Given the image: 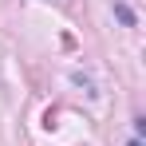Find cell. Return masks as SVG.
Wrapping results in <instances>:
<instances>
[{
  "label": "cell",
  "mask_w": 146,
  "mask_h": 146,
  "mask_svg": "<svg viewBox=\"0 0 146 146\" xmlns=\"http://www.w3.org/2000/svg\"><path fill=\"white\" fill-rule=\"evenodd\" d=\"M130 146H142V142H138V138H134V142H130Z\"/></svg>",
  "instance_id": "6da1fadb"
}]
</instances>
